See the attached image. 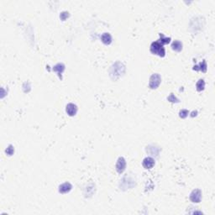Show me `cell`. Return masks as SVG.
Returning a JSON list of instances; mask_svg holds the SVG:
<instances>
[{
    "instance_id": "cell-5",
    "label": "cell",
    "mask_w": 215,
    "mask_h": 215,
    "mask_svg": "<svg viewBox=\"0 0 215 215\" xmlns=\"http://www.w3.org/2000/svg\"><path fill=\"white\" fill-rule=\"evenodd\" d=\"M66 111L69 116H74L78 112V107L74 103H68L67 105Z\"/></svg>"
},
{
    "instance_id": "cell-8",
    "label": "cell",
    "mask_w": 215,
    "mask_h": 215,
    "mask_svg": "<svg viewBox=\"0 0 215 215\" xmlns=\"http://www.w3.org/2000/svg\"><path fill=\"white\" fill-rule=\"evenodd\" d=\"M101 40L103 44L109 45L112 42V36L109 33H103L101 36Z\"/></svg>"
},
{
    "instance_id": "cell-13",
    "label": "cell",
    "mask_w": 215,
    "mask_h": 215,
    "mask_svg": "<svg viewBox=\"0 0 215 215\" xmlns=\"http://www.w3.org/2000/svg\"><path fill=\"white\" fill-rule=\"evenodd\" d=\"M160 36H161V39H159V42L161 44H162V45L163 44H168L171 41V38H166L162 34H160Z\"/></svg>"
},
{
    "instance_id": "cell-11",
    "label": "cell",
    "mask_w": 215,
    "mask_h": 215,
    "mask_svg": "<svg viewBox=\"0 0 215 215\" xmlns=\"http://www.w3.org/2000/svg\"><path fill=\"white\" fill-rule=\"evenodd\" d=\"M193 70L202 71L205 72L206 71H207V63H206L205 61H203V62H201L199 66H194L193 67Z\"/></svg>"
},
{
    "instance_id": "cell-16",
    "label": "cell",
    "mask_w": 215,
    "mask_h": 215,
    "mask_svg": "<svg viewBox=\"0 0 215 215\" xmlns=\"http://www.w3.org/2000/svg\"><path fill=\"white\" fill-rule=\"evenodd\" d=\"M14 148L12 146H10L7 148V150H6V153L9 155V156H11L13 153H14Z\"/></svg>"
},
{
    "instance_id": "cell-9",
    "label": "cell",
    "mask_w": 215,
    "mask_h": 215,
    "mask_svg": "<svg viewBox=\"0 0 215 215\" xmlns=\"http://www.w3.org/2000/svg\"><path fill=\"white\" fill-rule=\"evenodd\" d=\"M64 70H65V66H64L63 64H61V63L56 64V65L53 67V71H56V72L58 73L59 77L61 78V73L64 71Z\"/></svg>"
},
{
    "instance_id": "cell-4",
    "label": "cell",
    "mask_w": 215,
    "mask_h": 215,
    "mask_svg": "<svg viewBox=\"0 0 215 215\" xmlns=\"http://www.w3.org/2000/svg\"><path fill=\"white\" fill-rule=\"evenodd\" d=\"M125 167H126V161H125V158L119 157L118 159L117 163H116V171L118 173H122L125 170Z\"/></svg>"
},
{
    "instance_id": "cell-2",
    "label": "cell",
    "mask_w": 215,
    "mask_h": 215,
    "mask_svg": "<svg viewBox=\"0 0 215 215\" xmlns=\"http://www.w3.org/2000/svg\"><path fill=\"white\" fill-rule=\"evenodd\" d=\"M161 78L159 74L157 73H155L153 74L150 78V83H149V86L151 89H156L159 87V85L161 84Z\"/></svg>"
},
{
    "instance_id": "cell-15",
    "label": "cell",
    "mask_w": 215,
    "mask_h": 215,
    "mask_svg": "<svg viewBox=\"0 0 215 215\" xmlns=\"http://www.w3.org/2000/svg\"><path fill=\"white\" fill-rule=\"evenodd\" d=\"M187 114H188V111H187L186 109H182V110L180 112V117L182 118H186V116H187Z\"/></svg>"
},
{
    "instance_id": "cell-10",
    "label": "cell",
    "mask_w": 215,
    "mask_h": 215,
    "mask_svg": "<svg viewBox=\"0 0 215 215\" xmlns=\"http://www.w3.org/2000/svg\"><path fill=\"white\" fill-rule=\"evenodd\" d=\"M171 48L173 50H175V51H181L182 49V42L181 41H179V40H175V41H173V43L171 44Z\"/></svg>"
},
{
    "instance_id": "cell-7",
    "label": "cell",
    "mask_w": 215,
    "mask_h": 215,
    "mask_svg": "<svg viewBox=\"0 0 215 215\" xmlns=\"http://www.w3.org/2000/svg\"><path fill=\"white\" fill-rule=\"evenodd\" d=\"M71 188H72V186H71V183L65 182V183L61 184V186H59V192L61 193H68L71 190Z\"/></svg>"
},
{
    "instance_id": "cell-3",
    "label": "cell",
    "mask_w": 215,
    "mask_h": 215,
    "mask_svg": "<svg viewBox=\"0 0 215 215\" xmlns=\"http://www.w3.org/2000/svg\"><path fill=\"white\" fill-rule=\"evenodd\" d=\"M202 198V192L199 189L193 190L190 194V199L193 203H199Z\"/></svg>"
},
{
    "instance_id": "cell-6",
    "label": "cell",
    "mask_w": 215,
    "mask_h": 215,
    "mask_svg": "<svg viewBox=\"0 0 215 215\" xmlns=\"http://www.w3.org/2000/svg\"><path fill=\"white\" fill-rule=\"evenodd\" d=\"M142 165H143V166L146 169H150V168H152L154 166V165H155V161L151 157H146V158H145L143 160Z\"/></svg>"
},
{
    "instance_id": "cell-14",
    "label": "cell",
    "mask_w": 215,
    "mask_h": 215,
    "mask_svg": "<svg viewBox=\"0 0 215 215\" xmlns=\"http://www.w3.org/2000/svg\"><path fill=\"white\" fill-rule=\"evenodd\" d=\"M168 100H169L170 102H172V103H178V102H179V100H178L172 93L168 97Z\"/></svg>"
},
{
    "instance_id": "cell-1",
    "label": "cell",
    "mask_w": 215,
    "mask_h": 215,
    "mask_svg": "<svg viewBox=\"0 0 215 215\" xmlns=\"http://www.w3.org/2000/svg\"><path fill=\"white\" fill-rule=\"evenodd\" d=\"M150 51L151 53L155 54V55H158L159 56H165L166 54V50L165 48L163 47V45L161 44L159 41H155L150 45Z\"/></svg>"
},
{
    "instance_id": "cell-12",
    "label": "cell",
    "mask_w": 215,
    "mask_h": 215,
    "mask_svg": "<svg viewBox=\"0 0 215 215\" xmlns=\"http://www.w3.org/2000/svg\"><path fill=\"white\" fill-rule=\"evenodd\" d=\"M196 88H197V90L198 92L203 91V90L204 89V88H205V82H204V80H203V79H200V80L197 82Z\"/></svg>"
}]
</instances>
